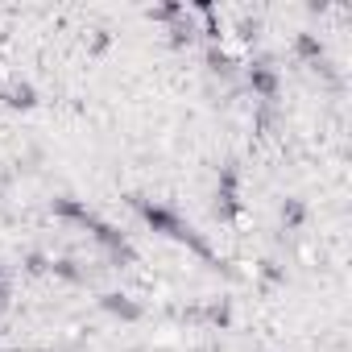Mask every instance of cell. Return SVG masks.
<instances>
[{
    "label": "cell",
    "instance_id": "cell-1",
    "mask_svg": "<svg viewBox=\"0 0 352 352\" xmlns=\"http://www.w3.org/2000/svg\"><path fill=\"white\" fill-rule=\"evenodd\" d=\"M9 104L13 108H30L34 104V87L30 83H9Z\"/></svg>",
    "mask_w": 352,
    "mask_h": 352
},
{
    "label": "cell",
    "instance_id": "cell-2",
    "mask_svg": "<svg viewBox=\"0 0 352 352\" xmlns=\"http://www.w3.org/2000/svg\"><path fill=\"white\" fill-rule=\"evenodd\" d=\"M21 352H38V348H21Z\"/></svg>",
    "mask_w": 352,
    "mask_h": 352
}]
</instances>
